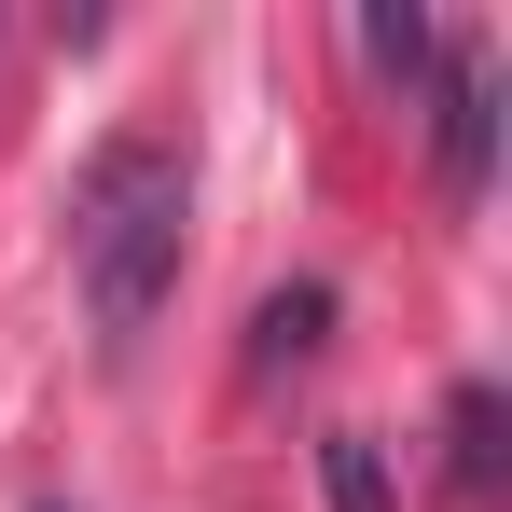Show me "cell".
Listing matches in <instances>:
<instances>
[{
  "instance_id": "cell-5",
  "label": "cell",
  "mask_w": 512,
  "mask_h": 512,
  "mask_svg": "<svg viewBox=\"0 0 512 512\" xmlns=\"http://www.w3.org/2000/svg\"><path fill=\"white\" fill-rule=\"evenodd\" d=\"M319 485H333V512H388V457H374V429H319Z\"/></svg>"
},
{
  "instance_id": "cell-1",
  "label": "cell",
  "mask_w": 512,
  "mask_h": 512,
  "mask_svg": "<svg viewBox=\"0 0 512 512\" xmlns=\"http://www.w3.org/2000/svg\"><path fill=\"white\" fill-rule=\"evenodd\" d=\"M180 222H194V167L167 139H97L70 180V263H84L97 360H139L153 305L180 291Z\"/></svg>"
},
{
  "instance_id": "cell-6",
  "label": "cell",
  "mask_w": 512,
  "mask_h": 512,
  "mask_svg": "<svg viewBox=\"0 0 512 512\" xmlns=\"http://www.w3.org/2000/svg\"><path fill=\"white\" fill-rule=\"evenodd\" d=\"M360 56H374V70H388L402 97H416L429 70H443V42H429V14H360Z\"/></svg>"
},
{
  "instance_id": "cell-7",
  "label": "cell",
  "mask_w": 512,
  "mask_h": 512,
  "mask_svg": "<svg viewBox=\"0 0 512 512\" xmlns=\"http://www.w3.org/2000/svg\"><path fill=\"white\" fill-rule=\"evenodd\" d=\"M42 512H70V499H42Z\"/></svg>"
},
{
  "instance_id": "cell-2",
  "label": "cell",
  "mask_w": 512,
  "mask_h": 512,
  "mask_svg": "<svg viewBox=\"0 0 512 512\" xmlns=\"http://www.w3.org/2000/svg\"><path fill=\"white\" fill-rule=\"evenodd\" d=\"M429 153H443V208H471L485 167H499V70H485V42H443V70H429Z\"/></svg>"
},
{
  "instance_id": "cell-3",
  "label": "cell",
  "mask_w": 512,
  "mask_h": 512,
  "mask_svg": "<svg viewBox=\"0 0 512 512\" xmlns=\"http://www.w3.org/2000/svg\"><path fill=\"white\" fill-rule=\"evenodd\" d=\"M499 388H457L443 402V471H457V499H499Z\"/></svg>"
},
{
  "instance_id": "cell-4",
  "label": "cell",
  "mask_w": 512,
  "mask_h": 512,
  "mask_svg": "<svg viewBox=\"0 0 512 512\" xmlns=\"http://www.w3.org/2000/svg\"><path fill=\"white\" fill-rule=\"evenodd\" d=\"M319 333H333V291H319V277H305V291H263V319H250V374L319 360Z\"/></svg>"
}]
</instances>
